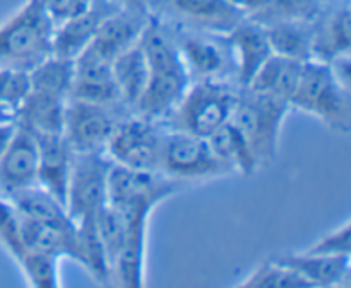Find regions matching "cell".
I'll list each match as a JSON object with an SVG mask.
<instances>
[{"label":"cell","instance_id":"22","mask_svg":"<svg viewBox=\"0 0 351 288\" xmlns=\"http://www.w3.org/2000/svg\"><path fill=\"white\" fill-rule=\"evenodd\" d=\"M304 64L305 62L291 60V58L273 53L269 60L261 67V71L254 75L247 89L290 103L300 82Z\"/></svg>","mask_w":351,"mask_h":288},{"label":"cell","instance_id":"2","mask_svg":"<svg viewBox=\"0 0 351 288\" xmlns=\"http://www.w3.org/2000/svg\"><path fill=\"white\" fill-rule=\"evenodd\" d=\"M239 95L240 88L232 79L192 81L163 123L168 129L211 137L230 122Z\"/></svg>","mask_w":351,"mask_h":288},{"label":"cell","instance_id":"28","mask_svg":"<svg viewBox=\"0 0 351 288\" xmlns=\"http://www.w3.org/2000/svg\"><path fill=\"white\" fill-rule=\"evenodd\" d=\"M58 261L60 257L53 256V254L34 249H23L16 257V263L19 264L21 271L27 278L29 285L40 288H55L60 285Z\"/></svg>","mask_w":351,"mask_h":288},{"label":"cell","instance_id":"33","mask_svg":"<svg viewBox=\"0 0 351 288\" xmlns=\"http://www.w3.org/2000/svg\"><path fill=\"white\" fill-rule=\"evenodd\" d=\"M16 129H17L16 119L3 120V122H0V158H2V154L5 153V149H7V146L10 144V141H12L14 134H16Z\"/></svg>","mask_w":351,"mask_h":288},{"label":"cell","instance_id":"4","mask_svg":"<svg viewBox=\"0 0 351 288\" xmlns=\"http://www.w3.org/2000/svg\"><path fill=\"white\" fill-rule=\"evenodd\" d=\"M55 23L41 0H27L0 24V67L29 72L53 53Z\"/></svg>","mask_w":351,"mask_h":288},{"label":"cell","instance_id":"34","mask_svg":"<svg viewBox=\"0 0 351 288\" xmlns=\"http://www.w3.org/2000/svg\"><path fill=\"white\" fill-rule=\"evenodd\" d=\"M120 5H127V7H137V9H146L149 10V2L151 0H117Z\"/></svg>","mask_w":351,"mask_h":288},{"label":"cell","instance_id":"11","mask_svg":"<svg viewBox=\"0 0 351 288\" xmlns=\"http://www.w3.org/2000/svg\"><path fill=\"white\" fill-rule=\"evenodd\" d=\"M168 26L173 34L175 45H177L191 82L201 81V79L235 81L232 51H230L226 36L171 26V24Z\"/></svg>","mask_w":351,"mask_h":288},{"label":"cell","instance_id":"14","mask_svg":"<svg viewBox=\"0 0 351 288\" xmlns=\"http://www.w3.org/2000/svg\"><path fill=\"white\" fill-rule=\"evenodd\" d=\"M151 21V12L137 7L120 5L110 14L86 50L112 62L130 47L139 43Z\"/></svg>","mask_w":351,"mask_h":288},{"label":"cell","instance_id":"12","mask_svg":"<svg viewBox=\"0 0 351 288\" xmlns=\"http://www.w3.org/2000/svg\"><path fill=\"white\" fill-rule=\"evenodd\" d=\"M34 185H38L36 137L17 123L12 141L0 158V195L14 199Z\"/></svg>","mask_w":351,"mask_h":288},{"label":"cell","instance_id":"13","mask_svg":"<svg viewBox=\"0 0 351 288\" xmlns=\"http://www.w3.org/2000/svg\"><path fill=\"white\" fill-rule=\"evenodd\" d=\"M226 40L232 51L233 71H235L233 79L240 89L247 88L254 75L273 55L266 27L259 21L245 17L239 26L226 34Z\"/></svg>","mask_w":351,"mask_h":288},{"label":"cell","instance_id":"5","mask_svg":"<svg viewBox=\"0 0 351 288\" xmlns=\"http://www.w3.org/2000/svg\"><path fill=\"white\" fill-rule=\"evenodd\" d=\"M291 105L273 96L243 88L233 110L232 122L249 144L259 167H266L280 149L281 130Z\"/></svg>","mask_w":351,"mask_h":288},{"label":"cell","instance_id":"17","mask_svg":"<svg viewBox=\"0 0 351 288\" xmlns=\"http://www.w3.org/2000/svg\"><path fill=\"white\" fill-rule=\"evenodd\" d=\"M38 143V185L65 204L74 151L64 134H34Z\"/></svg>","mask_w":351,"mask_h":288},{"label":"cell","instance_id":"6","mask_svg":"<svg viewBox=\"0 0 351 288\" xmlns=\"http://www.w3.org/2000/svg\"><path fill=\"white\" fill-rule=\"evenodd\" d=\"M160 173L178 184L226 177L228 170L216 156L209 137L195 136L165 125L160 153Z\"/></svg>","mask_w":351,"mask_h":288},{"label":"cell","instance_id":"9","mask_svg":"<svg viewBox=\"0 0 351 288\" xmlns=\"http://www.w3.org/2000/svg\"><path fill=\"white\" fill-rule=\"evenodd\" d=\"M149 12L171 26L221 36L249 17L232 0H151Z\"/></svg>","mask_w":351,"mask_h":288},{"label":"cell","instance_id":"27","mask_svg":"<svg viewBox=\"0 0 351 288\" xmlns=\"http://www.w3.org/2000/svg\"><path fill=\"white\" fill-rule=\"evenodd\" d=\"M329 0H269L263 10L250 16L261 24L278 23H307L314 24L328 9Z\"/></svg>","mask_w":351,"mask_h":288},{"label":"cell","instance_id":"16","mask_svg":"<svg viewBox=\"0 0 351 288\" xmlns=\"http://www.w3.org/2000/svg\"><path fill=\"white\" fill-rule=\"evenodd\" d=\"M120 7L117 0H95L88 10L55 26L53 53L75 58L91 45L106 17Z\"/></svg>","mask_w":351,"mask_h":288},{"label":"cell","instance_id":"29","mask_svg":"<svg viewBox=\"0 0 351 288\" xmlns=\"http://www.w3.org/2000/svg\"><path fill=\"white\" fill-rule=\"evenodd\" d=\"M243 288H267V287H307L305 281L295 273L291 267L278 261L276 257L261 263L252 273L247 274L245 280L239 283Z\"/></svg>","mask_w":351,"mask_h":288},{"label":"cell","instance_id":"32","mask_svg":"<svg viewBox=\"0 0 351 288\" xmlns=\"http://www.w3.org/2000/svg\"><path fill=\"white\" fill-rule=\"evenodd\" d=\"M55 26L79 16L95 3V0H41Z\"/></svg>","mask_w":351,"mask_h":288},{"label":"cell","instance_id":"7","mask_svg":"<svg viewBox=\"0 0 351 288\" xmlns=\"http://www.w3.org/2000/svg\"><path fill=\"white\" fill-rule=\"evenodd\" d=\"M165 123L130 112L120 119L106 144V156L115 165L134 170L160 171Z\"/></svg>","mask_w":351,"mask_h":288},{"label":"cell","instance_id":"18","mask_svg":"<svg viewBox=\"0 0 351 288\" xmlns=\"http://www.w3.org/2000/svg\"><path fill=\"white\" fill-rule=\"evenodd\" d=\"M295 271L307 287H348L351 280V256H319L305 250L276 257Z\"/></svg>","mask_w":351,"mask_h":288},{"label":"cell","instance_id":"26","mask_svg":"<svg viewBox=\"0 0 351 288\" xmlns=\"http://www.w3.org/2000/svg\"><path fill=\"white\" fill-rule=\"evenodd\" d=\"M74 81V58L51 53L29 71L31 89L48 95L71 98Z\"/></svg>","mask_w":351,"mask_h":288},{"label":"cell","instance_id":"20","mask_svg":"<svg viewBox=\"0 0 351 288\" xmlns=\"http://www.w3.org/2000/svg\"><path fill=\"white\" fill-rule=\"evenodd\" d=\"M67 101L69 98L29 89L14 119L33 134H64Z\"/></svg>","mask_w":351,"mask_h":288},{"label":"cell","instance_id":"23","mask_svg":"<svg viewBox=\"0 0 351 288\" xmlns=\"http://www.w3.org/2000/svg\"><path fill=\"white\" fill-rule=\"evenodd\" d=\"M9 201H12L21 215L45 226L62 230V232H72L77 228L64 202L58 201L53 194L45 191L40 185H34V187L21 192L19 195L9 199Z\"/></svg>","mask_w":351,"mask_h":288},{"label":"cell","instance_id":"10","mask_svg":"<svg viewBox=\"0 0 351 288\" xmlns=\"http://www.w3.org/2000/svg\"><path fill=\"white\" fill-rule=\"evenodd\" d=\"M122 105L69 98L64 119V137L74 153H105L110 136L123 115Z\"/></svg>","mask_w":351,"mask_h":288},{"label":"cell","instance_id":"30","mask_svg":"<svg viewBox=\"0 0 351 288\" xmlns=\"http://www.w3.org/2000/svg\"><path fill=\"white\" fill-rule=\"evenodd\" d=\"M29 89V72L21 71V69L0 67V105L12 110L14 115Z\"/></svg>","mask_w":351,"mask_h":288},{"label":"cell","instance_id":"31","mask_svg":"<svg viewBox=\"0 0 351 288\" xmlns=\"http://www.w3.org/2000/svg\"><path fill=\"white\" fill-rule=\"evenodd\" d=\"M308 254L319 256H351V223L345 219L335 230L315 240L311 247L305 249Z\"/></svg>","mask_w":351,"mask_h":288},{"label":"cell","instance_id":"8","mask_svg":"<svg viewBox=\"0 0 351 288\" xmlns=\"http://www.w3.org/2000/svg\"><path fill=\"white\" fill-rule=\"evenodd\" d=\"M112 165L106 153H74L65 194V208L74 223L95 218L108 204Z\"/></svg>","mask_w":351,"mask_h":288},{"label":"cell","instance_id":"15","mask_svg":"<svg viewBox=\"0 0 351 288\" xmlns=\"http://www.w3.org/2000/svg\"><path fill=\"white\" fill-rule=\"evenodd\" d=\"M71 98L105 105H122L113 77L112 62L89 50L75 57Z\"/></svg>","mask_w":351,"mask_h":288},{"label":"cell","instance_id":"21","mask_svg":"<svg viewBox=\"0 0 351 288\" xmlns=\"http://www.w3.org/2000/svg\"><path fill=\"white\" fill-rule=\"evenodd\" d=\"M113 77L122 105L136 112L147 84V60L141 41L112 60Z\"/></svg>","mask_w":351,"mask_h":288},{"label":"cell","instance_id":"1","mask_svg":"<svg viewBox=\"0 0 351 288\" xmlns=\"http://www.w3.org/2000/svg\"><path fill=\"white\" fill-rule=\"evenodd\" d=\"M147 60V84L136 113L163 122L191 84L170 26L151 14L141 38Z\"/></svg>","mask_w":351,"mask_h":288},{"label":"cell","instance_id":"3","mask_svg":"<svg viewBox=\"0 0 351 288\" xmlns=\"http://www.w3.org/2000/svg\"><path fill=\"white\" fill-rule=\"evenodd\" d=\"M290 105L291 110L314 117L335 132L350 134L351 84L341 81L328 62H305Z\"/></svg>","mask_w":351,"mask_h":288},{"label":"cell","instance_id":"25","mask_svg":"<svg viewBox=\"0 0 351 288\" xmlns=\"http://www.w3.org/2000/svg\"><path fill=\"white\" fill-rule=\"evenodd\" d=\"M211 146L216 156L219 158L230 175L239 173L243 177H250L259 170V163L254 158L249 144L243 139L240 130L233 125V122H226L221 129L216 130L211 137Z\"/></svg>","mask_w":351,"mask_h":288},{"label":"cell","instance_id":"24","mask_svg":"<svg viewBox=\"0 0 351 288\" xmlns=\"http://www.w3.org/2000/svg\"><path fill=\"white\" fill-rule=\"evenodd\" d=\"M263 26L266 27L267 40L274 55L298 62L314 58V24L278 21Z\"/></svg>","mask_w":351,"mask_h":288},{"label":"cell","instance_id":"19","mask_svg":"<svg viewBox=\"0 0 351 288\" xmlns=\"http://www.w3.org/2000/svg\"><path fill=\"white\" fill-rule=\"evenodd\" d=\"M351 10L346 0L329 7L314 23V58L331 62L351 53Z\"/></svg>","mask_w":351,"mask_h":288},{"label":"cell","instance_id":"35","mask_svg":"<svg viewBox=\"0 0 351 288\" xmlns=\"http://www.w3.org/2000/svg\"><path fill=\"white\" fill-rule=\"evenodd\" d=\"M14 119V112L12 110L5 108V106L0 105V122H3V120H12Z\"/></svg>","mask_w":351,"mask_h":288}]
</instances>
